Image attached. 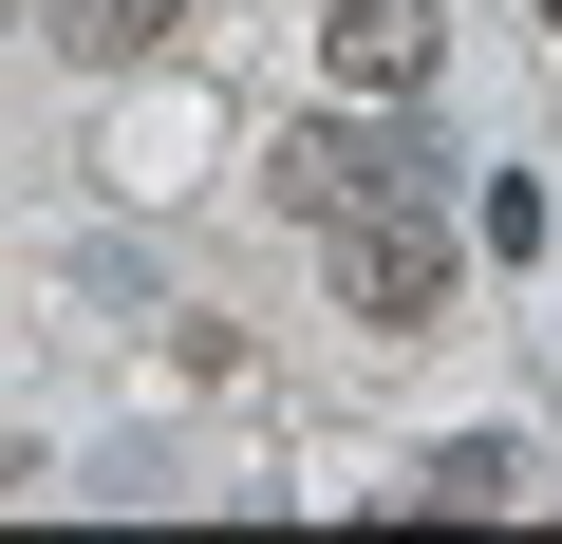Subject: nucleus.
<instances>
[{
    "instance_id": "1",
    "label": "nucleus",
    "mask_w": 562,
    "mask_h": 544,
    "mask_svg": "<svg viewBox=\"0 0 562 544\" xmlns=\"http://www.w3.org/2000/svg\"><path fill=\"white\" fill-rule=\"evenodd\" d=\"M262 188L301 207V225H338V207H431L450 151H431V132H375V113H319V132H281V151H262Z\"/></svg>"
},
{
    "instance_id": "2",
    "label": "nucleus",
    "mask_w": 562,
    "mask_h": 544,
    "mask_svg": "<svg viewBox=\"0 0 562 544\" xmlns=\"http://www.w3.org/2000/svg\"><path fill=\"white\" fill-rule=\"evenodd\" d=\"M319 244H338V320H375V338H413L450 301V225L431 207H338Z\"/></svg>"
},
{
    "instance_id": "3",
    "label": "nucleus",
    "mask_w": 562,
    "mask_h": 544,
    "mask_svg": "<svg viewBox=\"0 0 562 544\" xmlns=\"http://www.w3.org/2000/svg\"><path fill=\"white\" fill-rule=\"evenodd\" d=\"M319 76L338 95H431L450 76V0H338V20H319Z\"/></svg>"
},
{
    "instance_id": "4",
    "label": "nucleus",
    "mask_w": 562,
    "mask_h": 544,
    "mask_svg": "<svg viewBox=\"0 0 562 544\" xmlns=\"http://www.w3.org/2000/svg\"><path fill=\"white\" fill-rule=\"evenodd\" d=\"M169 20H188V0H57V38H76V57H113V76H132V57H169Z\"/></svg>"
},
{
    "instance_id": "5",
    "label": "nucleus",
    "mask_w": 562,
    "mask_h": 544,
    "mask_svg": "<svg viewBox=\"0 0 562 544\" xmlns=\"http://www.w3.org/2000/svg\"><path fill=\"white\" fill-rule=\"evenodd\" d=\"M413 507H431V525H487V507H506V451H450V469H431Z\"/></svg>"
},
{
    "instance_id": "6",
    "label": "nucleus",
    "mask_w": 562,
    "mask_h": 544,
    "mask_svg": "<svg viewBox=\"0 0 562 544\" xmlns=\"http://www.w3.org/2000/svg\"><path fill=\"white\" fill-rule=\"evenodd\" d=\"M20 488H38V469H20V451H0V507H20Z\"/></svg>"
},
{
    "instance_id": "7",
    "label": "nucleus",
    "mask_w": 562,
    "mask_h": 544,
    "mask_svg": "<svg viewBox=\"0 0 562 544\" xmlns=\"http://www.w3.org/2000/svg\"><path fill=\"white\" fill-rule=\"evenodd\" d=\"M0 20H20V0H0Z\"/></svg>"
},
{
    "instance_id": "8",
    "label": "nucleus",
    "mask_w": 562,
    "mask_h": 544,
    "mask_svg": "<svg viewBox=\"0 0 562 544\" xmlns=\"http://www.w3.org/2000/svg\"><path fill=\"white\" fill-rule=\"evenodd\" d=\"M543 20H562V0H543Z\"/></svg>"
}]
</instances>
